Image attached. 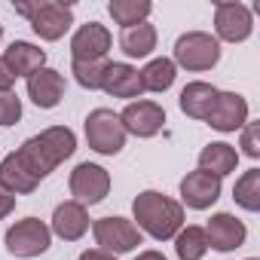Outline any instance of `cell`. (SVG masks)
<instances>
[{
	"label": "cell",
	"instance_id": "obj_35",
	"mask_svg": "<svg viewBox=\"0 0 260 260\" xmlns=\"http://www.w3.org/2000/svg\"><path fill=\"white\" fill-rule=\"evenodd\" d=\"M245 260H260V257H245Z\"/></svg>",
	"mask_w": 260,
	"mask_h": 260
},
{
	"label": "cell",
	"instance_id": "obj_26",
	"mask_svg": "<svg viewBox=\"0 0 260 260\" xmlns=\"http://www.w3.org/2000/svg\"><path fill=\"white\" fill-rule=\"evenodd\" d=\"M233 199L242 211L248 214H257L260 211V169H248L236 178V187H233Z\"/></svg>",
	"mask_w": 260,
	"mask_h": 260
},
{
	"label": "cell",
	"instance_id": "obj_12",
	"mask_svg": "<svg viewBox=\"0 0 260 260\" xmlns=\"http://www.w3.org/2000/svg\"><path fill=\"white\" fill-rule=\"evenodd\" d=\"M202 230H205V239H208V251L230 254V251H239V248L248 242V226H245V220H239V217L230 214V211H214Z\"/></svg>",
	"mask_w": 260,
	"mask_h": 260
},
{
	"label": "cell",
	"instance_id": "obj_7",
	"mask_svg": "<svg viewBox=\"0 0 260 260\" xmlns=\"http://www.w3.org/2000/svg\"><path fill=\"white\" fill-rule=\"evenodd\" d=\"M119 122L125 128L128 138H156L162 128H166V107L153 98H138V101H128L119 110Z\"/></svg>",
	"mask_w": 260,
	"mask_h": 260
},
{
	"label": "cell",
	"instance_id": "obj_27",
	"mask_svg": "<svg viewBox=\"0 0 260 260\" xmlns=\"http://www.w3.org/2000/svg\"><path fill=\"white\" fill-rule=\"evenodd\" d=\"M107 61H110V58H107ZM107 61H71V74H74V80H77L83 89H89V92H101Z\"/></svg>",
	"mask_w": 260,
	"mask_h": 260
},
{
	"label": "cell",
	"instance_id": "obj_30",
	"mask_svg": "<svg viewBox=\"0 0 260 260\" xmlns=\"http://www.w3.org/2000/svg\"><path fill=\"white\" fill-rule=\"evenodd\" d=\"M13 86H16V77H13V71L7 68V61L0 58V92H13Z\"/></svg>",
	"mask_w": 260,
	"mask_h": 260
},
{
	"label": "cell",
	"instance_id": "obj_3",
	"mask_svg": "<svg viewBox=\"0 0 260 260\" xmlns=\"http://www.w3.org/2000/svg\"><path fill=\"white\" fill-rule=\"evenodd\" d=\"M220 43L211 31H184L175 40L172 49V61L178 71H190V74H205L211 68H217L220 61Z\"/></svg>",
	"mask_w": 260,
	"mask_h": 260
},
{
	"label": "cell",
	"instance_id": "obj_34",
	"mask_svg": "<svg viewBox=\"0 0 260 260\" xmlns=\"http://www.w3.org/2000/svg\"><path fill=\"white\" fill-rule=\"evenodd\" d=\"M0 40H4V25H0Z\"/></svg>",
	"mask_w": 260,
	"mask_h": 260
},
{
	"label": "cell",
	"instance_id": "obj_2",
	"mask_svg": "<svg viewBox=\"0 0 260 260\" xmlns=\"http://www.w3.org/2000/svg\"><path fill=\"white\" fill-rule=\"evenodd\" d=\"M13 10L28 19L31 31H34L43 43H55V40H61V37L74 28V7H71V4H61V0H34V4H16Z\"/></svg>",
	"mask_w": 260,
	"mask_h": 260
},
{
	"label": "cell",
	"instance_id": "obj_17",
	"mask_svg": "<svg viewBox=\"0 0 260 260\" xmlns=\"http://www.w3.org/2000/svg\"><path fill=\"white\" fill-rule=\"evenodd\" d=\"M7 61V68L13 71V77L19 80V77H34L40 68H46V49H40L37 43H31V40H13L7 49H4V55H0Z\"/></svg>",
	"mask_w": 260,
	"mask_h": 260
},
{
	"label": "cell",
	"instance_id": "obj_1",
	"mask_svg": "<svg viewBox=\"0 0 260 260\" xmlns=\"http://www.w3.org/2000/svg\"><path fill=\"white\" fill-rule=\"evenodd\" d=\"M184 217V205L166 196L162 190H141L132 199V223L141 230V236H150L156 242H172L178 230L187 223Z\"/></svg>",
	"mask_w": 260,
	"mask_h": 260
},
{
	"label": "cell",
	"instance_id": "obj_5",
	"mask_svg": "<svg viewBox=\"0 0 260 260\" xmlns=\"http://www.w3.org/2000/svg\"><path fill=\"white\" fill-rule=\"evenodd\" d=\"M92 239H95V248H101L113 257L132 254V251H138V245H144L141 230L128 217H119V214H107V217L92 220Z\"/></svg>",
	"mask_w": 260,
	"mask_h": 260
},
{
	"label": "cell",
	"instance_id": "obj_11",
	"mask_svg": "<svg viewBox=\"0 0 260 260\" xmlns=\"http://www.w3.org/2000/svg\"><path fill=\"white\" fill-rule=\"evenodd\" d=\"M178 193H181V199H178V202H181L184 208L208 211V208L220 199V193H223V181H220V178H214L211 172L193 169V172H187V175L181 178Z\"/></svg>",
	"mask_w": 260,
	"mask_h": 260
},
{
	"label": "cell",
	"instance_id": "obj_33",
	"mask_svg": "<svg viewBox=\"0 0 260 260\" xmlns=\"http://www.w3.org/2000/svg\"><path fill=\"white\" fill-rule=\"evenodd\" d=\"M132 260H169L162 251H156V248H144V251H138Z\"/></svg>",
	"mask_w": 260,
	"mask_h": 260
},
{
	"label": "cell",
	"instance_id": "obj_24",
	"mask_svg": "<svg viewBox=\"0 0 260 260\" xmlns=\"http://www.w3.org/2000/svg\"><path fill=\"white\" fill-rule=\"evenodd\" d=\"M107 13H110V19L119 28H135L141 22H150L153 4H150V0H110Z\"/></svg>",
	"mask_w": 260,
	"mask_h": 260
},
{
	"label": "cell",
	"instance_id": "obj_14",
	"mask_svg": "<svg viewBox=\"0 0 260 260\" xmlns=\"http://www.w3.org/2000/svg\"><path fill=\"white\" fill-rule=\"evenodd\" d=\"M49 230H52V239H61V242H80V239L92 230L89 208L80 205V202H74V199L58 202L55 211H52Z\"/></svg>",
	"mask_w": 260,
	"mask_h": 260
},
{
	"label": "cell",
	"instance_id": "obj_28",
	"mask_svg": "<svg viewBox=\"0 0 260 260\" xmlns=\"http://www.w3.org/2000/svg\"><path fill=\"white\" fill-rule=\"evenodd\" d=\"M239 156L245 153L248 159H260V122L248 119L242 128H239Z\"/></svg>",
	"mask_w": 260,
	"mask_h": 260
},
{
	"label": "cell",
	"instance_id": "obj_4",
	"mask_svg": "<svg viewBox=\"0 0 260 260\" xmlns=\"http://www.w3.org/2000/svg\"><path fill=\"white\" fill-rule=\"evenodd\" d=\"M83 135H86V144L92 153L98 156H119L128 135L119 122V113L110 110V107H95L86 113L83 119Z\"/></svg>",
	"mask_w": 260,
	"mask_h": 260
},
{
	"label": "cell",
	"instance_id": "obj_29",
	"mask_svg": "<svg viewBox=\"0 0 260 260\" xmlns=\"http://www.w3.org/2000/svg\"><path fill=\"white\" fill-rule=\"evenodd\" d=\"M22 119V98L16 92H0V125L10 128Z\"/></svg>",
	"mask_w": 260,
	"mask_h": 260
},
{
	"label": "cell",
	"instance_id": "obj_8",
	"mask_svg": "<svg viewBox=\"0 0 260 260\" xmlns=\"http://www.w3.org/2000/svg\"><path fill=\"white\" fill-rule=\"evenodd\" d=\"M110 187H113L110 172L104 166H98V162H77L74 172H71V178H68L71 199L80 202V205H86V208L104 202L107 193H110Z\"/></svg>",
	"mask_w": 260,
	"mask_h": 260
},
{
	"label": "cell",
	"instance_id": "obj_20",
	"mask_svg": "<svg viewBox=\"0 0 260 260\" xmlns=\"http://www.w3.org/2000/svg\"><path fill=\"white\" fill-rule=\"evenodd\" d=\"M239 150L233 147V144H226V141H211V144H205L202 150H199V159H196V169H202V172H211L214 178H226V175H233L236 169H239Z\"/></svg>",
	"mask_w": 260,
	"mask_h": 260
},
{
	"label": "cell",
	"instance_id": "obj_10",
	"mask_svg": "<svg viewBox=\"0 0 260 260\" xmlns=\"http://www.w3.org/2000/svg\"><path fill=\"white\" fill-rule=\"evenodd\" d=\"M113 34L101 22H86L71 34V61H107Z\"/></svg>",
	"mask_w": 260,
	"mask_h": 260
},
{
	"label": "cell",
	"instance_id": "obj_13",
	"mask_svg": "<svg viewBox=\"0 0 260 260\" xmlns=\"http://www.w3.org/2000/svg\"><path fill=\"white\" fill-rule=\"evenodd\" d=\"M248 119H251L248 98L242 92H223L220 89L217 101H214V107H211V113H208L205 122L214 128V132H220V135H233V132H239Z\"/></svg>",
	"mask_w": 260,
	"mask_h": 260
},
{
	"label": "cell",
	"instance_id": "obj_25",
	"mask_svg": "<svg viewBox=\"0 0 260 260\" xmlns=\"http://www.w3.org/2000/svg\"><path fill=\"white\" fill-rule=\"evenodd\" d=\"M172 242H175V254H178V260H202V257L208 254L205 230L196 226V223H184Z\"/></svg>",
	"mask_w": 260,
	"mask_h": 260
},
{
	"label": "cell",
	"instance_id": "obj_15",
	"mask_svg": "<svg viewBox=\"0 0 260 260\" xmlns=\"http://www.w3.org/2000/svg\"><path fill=\"white\" fill-rule=\"evenodd\" d=\"M28 83V98H31V104L34 107H40V110H55L61 101H64V92H68V80H64V74L61 71H55V68H40L34 77H28L25 80Z\"/></svg>",
	"mask_w": 260,
	"mask_h": 260
},
{
	"label": "cell",
	"instance_id": "obj_22",
	"mask_svg": "<svg viewBox=\"0 0 260 260\" xmlns=\"http://www.w3.org/2000/svg\"><path fill=\"white\" fill-rule=\"evenodd\" d=\"M37 187H40V181L22 166V159L16 156V150L0 159V190H4V193H10V196L19 199V196L34 193Z\"/></svg>",
	"mask_w": 260,
	"mask_h": 260
},
{
	"label": "cell",
	"instance_id": "obj_9",
	"mask_svg": "<svg viewBox=\"0 0 260 260\" xmlns=\"http://www.w3.org/2000/svg\"><path fill=\"white\" fill-rule=\"evenodd\" d=\"M254 34V13L242 0L214 4V37L217 43H245Z\"/></svg>",
	"mask_w": 260,
	"mask_h": 260
},
{
	"label": "cell",
	"instance_id": "obj_21",
	"mask_svg": "<svg viewBox=\"0 0 260 260\" xmlns=\"http://www.w3.org/2000/svg\"><path fill=\"white\" fill-rule=\"evenodd\" d=\"M34 138H37V144L43 147V153L49 156V162L55 169L77 153V132L71 125H49V128H43V132L34 135Z\"/></svg>",
	"mask_w": 260,
	"mask_h": 260
},
{
	"label": "cell",
	"instance_id": "obj_18",
	"mask_svg": "<svg viewBox=\"0 0 260 260\" xmlns=\"http://www.w3.org/2000/svg\"><path fill=\"white\" fill-rule=\"evenodd\" d=\"M217 92L220 89L211 86V83H205V80H190L181 89V95H178V107H181L184 116H190L196 122H205L208 113H211V107H214V101H217Z\"/></svg>",
	"mask_w": 260,
	"mask_h": 260
},
{
	"label": "cell",
	"instance_id": "obj_6",
	"mask_svg": "<svg viewBox=\"0 0 260 260\" xmlns=\"http://www.w3.org/2000/svg\"><path fill=\"white\" fill-rule=\"evenodd\" d=\"M4 245H7V251L13 257L31 260V257H40V254H46L52 248V230L40 217H22L13 226H7Z\"/></svg>",
	"mask_w": 260,
	"mask_h": 260
},
{
	"label": "cell",
	"instance_id": "obj_32",
	"mask_svg": "<svg viewBox=\"0 0 260 260\" xmlns=\"http://www.w3.org/2000/svg\"><path fill=\"white\" fill-rule=\"evenodd\" d=\"M77 260H119V257H113V254H107V251H101V248H86Z\"/></svg>",
	"mask_w": 260,
	"mask_h": 260
},
{
	"label": "cell",
	"instance_id": "obj_16",
	"mask_svg": "<svg viewBox=\"0 0 260 260\" xmlns=\"http://www.w3.org/2000/svg\"><path fill=\"white\" fill-rule=\"evenodd\" d=\"M101 92L110 95V98H119V101H125V104H128V101H138V98L144 95L138 68L128 64V61H107Z\"/></svg>",
	"mask_w": 260,
	"mask_h": 260
},
{
	"label": "cell",
	"instance_id": "obj_23",
	"mask_svg": "<svg viewBox=\"0 0 260 260\" xmlns=\"http://www.w3.org/2000/svg\"><path fill=\"white\" fill-rule=\"evenodd\" d=\"M138 74H141V89H144V92H153V95L169 92V89L175 86V80H178V68H175V61H172L169 55H153V58H147V64H144Z\"/></svg>",
	"mask_w": 260,
	"mask_h": 260
},
{
	"label": "cell",
	"instance_id": "obj_31",
	"mask_svg": "<svg viewBox=\"0 0 260 260\" xmlns=\"http://www.w3.org/2000/svg\"><path fill=\"white\" fill-rule=\"evenodd\" d=\"M13 211H16V196H10V193L0 190V220H7Z\"/></svg>",
	"mask_w": 260,
	"mask_h": 260
},
{
	"label": "cell",
	"instance_id": "obj_19",
	"mask_svg": "<svg viewBox=\"0 0 260 260\" xmlns=\"http://www.w3.org/2000/svg\"><path fill=\"white\" fill-rule=\"evenodd\" d=\"M156 43H159V34H156V25H150V22H141L135 28L119 31V49L128 58V64L138 61V58H150Z\"/></svg>",
	"mask_w": 260,
	"mask_h": 260
}]
</instances>
